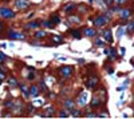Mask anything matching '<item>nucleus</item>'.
Segmentation results:
<instances>
[{
    "label": "nucleus",
    "instance_id": "1",
    "mask_svg": "<svg viewBox=\"0 0 134 119\" xmlns=\"http://www.w3.org/2000/svg\"><path fill=\"white\" fill-rule=\"evenodd\" d=\"M0 15H2L3 17H6V19H12L13 16H15V13H13L9 8L2 7V8H0Z\"/></svg>",
    "mask_w": 134,
    "mask_h": 119
},
{
    "label": "nucleus",
    "instance_id": "2",
    "mask_svg": "<svg viewBox=\"0 0 134 119\" xmlns=\"http://www.w3.org/2000/svg\"><path fill=\"white\" fill-rule=\"evenodd\" d=\"M87 101H89V95H87V92H82V94L79 95L78 104H79V106H85V104L87 103Z\"/></svg>",
    "mask_w": 134,
    "mask_h": 119
},
{
    "label": "nucleus",
    "instance_id": "3",
    "mask_svg": "<svg viewBox=\"0 0 134 119\" xmlns=\"http://www.w3.org/2000/svg\"><path fill=\"white\" fill-rule=\"evenodd\" d=\"M8 36L11 37V39H18V40H23V39H24V35L20 34V32H15V31H9Z\"/></svg>",
    "mask_w": 134,
    "mask_h": 119
},
{
    "label": "nucleus",
    "instance_id": "4",
    "mask_svg": "<svg viewBox=\"0 0 134 119\" xmlns=\"http://www.w3.org/2000/svg\"><path fill=\"white\" fill-rule=\"evenodd\" d=\"M15 6H16V8H19V9H24V8L28 7V2H27V0H16V2H15Z\"/></svg>",
    "mask_w": 134,
    "mask_h": 119
},
{
    "label": "nucleus",
    "instance_id": "5",
    "mask_svg": "<svg viewBox=\"0 0 134 119\" xmlns=\"http://www.w3.org/2000/svg\"><path fill=\"white\" fill-rule=\"evenodd\" d=\"M107 23V17L106 16H99V17H97L95 19V26H98V27H102V26H105Z\"/></svg>",
    "mask_w": 134,
    "mask_h": 119
},
{
    "label": "nucleus",
    "instance_id": "6",
    "mask_svg": "<svg viewBox=\"0 0 134 119\" xmlns=\"http://www.w3.org/2000/svg\"><path fill=\"white\" fill-rule=\"evenodd\" d=\"M102 36H103V39L106 40V42H109V43H113V36H111V32H110L109 30L103 31V32H102Z\"/></svg>",
    "mask_w": 134,
    "mask_h": 119
},
{
    "label": "nucleus",
    "instance_id": "7",
    "mask_svg": "<svg viewBox=\"0 0 134 119\" xmlns=\"http://www.w3.org/2000/svg\"><path fill=\"white\" fill-rule=\"evenodd\" d=\"M60 74L63 75V78H69L71 74V67H63L60 68Z\"/></svg>",
    "mask_w": 134,
    "mask_h": 119
},
{
    "label": "nucleus",
    "instance_id": "8",
    "mask_svg": "<svg viewBox=\"0 0 134 119\" xmlns=\"http://www.w3.org/2000/svg\"><path fill=\"white\" fill-rule=\"evenodd\" d=\"M64 107H66L69 111H71V110L74 108V102H73V101H70V99H67V101L64 102Z\"/></svg>",
    "mask_w": 134,
    "mask_h": 119
},
{
    "label": "nucleus",
    "instance_id": "9",
    "mask_svg": "<svg viewBox=\"0 0 134 119\" xmlns=\"http://www.w3.org/2000/svg\"><path fill=\"white\" fill-rule=\"evenodd\" d=\"M85 35L89 36V37H91V36L95 35V30H93V28H86V30H85Z\"/></svg>",
    "mask_w": 134,
    "mask_h": 119
},
{
    "label": "nucleus",
    "instance_id": "10",
    "mask_svg": "<svg viewBox=\"0 0 134 119\" xmlns=\"http://www.w3.org/2000/svg\"><path fill=\"white\" fill-rule=\"evenodd\" d=\"M123 34H125V28H123V27H119L118 31H117V39H121V37L123 36Z\"/></svg>",
    "mask_w": 134,
    "mask_h": 119
},
{
    "label": "nucleus",
    "instance_id": "11",
    "mask_svg": "<svg viewBox=\"0 0 134 119\" xmlns=\"http://www.w3.org/2000/svg\"><path fill=\"white\" fill-rule=\"evenodd\" d=\"M129 16H130V11H129V9H123V11H121V17L122 19H127Z\"/></svg>",
    "mask_w": 134,
    "mask_h": 119
},
{
    "label": "nucleus",
    "instance_id": "12",
    "mask_svg": "<svg viewBox=\"0 0 134 119\" xmlns=\"http://www.w3.org/2000/svg\"><path fill=\"white\" fill-rule=\"evenodd\" d=\"M38 94H39V88H38V86H32L31 87V95L32 96H36Z\"/></svg>",
    "mask_w": 134,
    "mask_h": 119
},
{
    "label": "nucleus",
    "instance_id": "13",
    "mask_svg": "<svg viewBox=\"0 0 134 119\" xmlns=\"http://www.w3.org/2000/svg\"><path fill=\"white\" fill-rule=\"evenodd\" d=\"M97 82H98V79H93V80H89V82H87V87H94V86L95 84H97Z\"/></svg>",
    "mask_w": 134,
    "mask_h": 119
},
{
    "label": "nucleus",
    "instance_id": "14",
    "mask_svg": "<svg viewBox=\"0 0 134 119\" xmlns=\"http://www.w3.org/2000/svg\"><path fill=\"white\" fill-rule=\"evenodd\" d=\"M39 27V23L38 22H32V23H30V24L27 26V28H38Z\"/></svg>",
    "mask_w": 134,
    "mask_h": 119
},
{
    "label": "nucleus",
    "instance_id": "15",
    "mask_svg": "<svg viewBox=\"0 0 134 119\" xmlns=\"http://www.w3.org/2000/svg\"><path fill=\"white\" fill-rule=\"evenodd\" d=\"M51 23L59 24V23H60V19H59V16H52V19H51Z\"/></svg>",
    "mask_w": 134,
    "mask_h": 119
},
{
    "label": "nucleus",
    "instance_id": "16",
    "mask_svg": "<svg viewBox=\"0 0 134 119\" xmlns=\"http://www.w3.org/2000/svg\"><path fill=\"white\" fill-rule=\"evenodd\" d=\"M127 31H129V32H134V22L129 23V26H127Z\"/></svg>",
    "mask_w": 134,
    "mask_h": 119
},
{
    "label": "nucleus",
    "instance_id": "17",
    "mask_svg": "<svg viewBox=\"0 0 134 119\" xmlns=\"http://www.w3.org/2000/svg\"><path fill=\"white\" fill-rule=\"evenodd\" d=\"M44 35H46V34H44V31H38L36 34H35V36H36V37H39V39H40V37H44Z\"/></svg>",
    "mask_w": 134,
    "mask_h": 119
},
{
    "label": "nucleus",
    "instance_id": "18",
    "mask_svg": "<svg viewBox=\"0 0 134 119\" xmlns=\"http://www.w3.org/2000/svg\"><path fill=\"white\" fill-rule=\"evenodd\" d=\"M71 114H73L74 116H80V112H79V110H76V108H73V110H71Z\"/></svg>",
    "mask_w": 134,
    "mask_h": 119
},
{
    "label": "nucleus",
    "instance_id": "19",
    "mask_svg": "<svg viewBox=\"0 0 134 119\" xmlns=\"http://www.w3.org/2000/svg\"><path fill=\"white\" fill-rule=\"evenodd\" d=\"M99 103H100V101H99V99H98V98H94L93 101H91V106H98Z\"/></svg>",
    "mask_w": 134,
    "mask_h": 119
},
{
    "label": "nucleus",
    "instance_id": "20",
    "mask_svg": "<svg viewBox=\"0 0 134 119\" xmlns=\"http://www.w3.org/2000/svg\"><path fill=\"white\" fill-rule=\"evenodd\" d=\"M107 54L110 55V59H114V58H115V51H114L113 48H111V50H110V51L107 52Z\"/></svg>",
    "mask_w": 134,
    "mask_h": 119
},
{
    "label": "nucleus",
    "instance_id": "21",
    "mask_svg": "<svg viewBox=\"0 0 134 119\" xmlns=\"http://www.w3.org/2000/svg\"><path fill=\"white\" fill-rule=\"evenodd\" d=\"M22 91H23V94H24V96H28V90H27L26 86H22Z\"/></svg>",
    "mask_w": 134,
    "mask_h": 119
},
{
    "label": "nucleus",
    "instance_id": "22",
    "mask_svg": "<svg viewBox=\"0 0 134 119\" xmlns=\"http://www.w3.org/2000/svg\"><path fill=\"white\" fill-rule=\"evenodd\" d=\"M52 115V107L47 108V112H46V116H51Z\"/></svg>",
    "mask_w": 134,
    "mask_h": 119
},
{
    "label": "nucleus",
    "instance_id": "23",
    "mask_svg": "<svg viewBox=\"0 0 134 119\" xmlns=\"http://www.w3.org/2000/svg\"><path fill=\"white\" fill-rule=\"evenodd\" d=\"M34 104H35V106H42V104H43V101H42V99H39V101L36 99V101H34Z\"/></svg>",
    "mask_w": 134,
    "mask_h": 119
},
{
    "label": "nucleus",
    "instance_id": "24",
    "mask_svg": "<svg viewBox=\"0 0 134 119\" xmlns=\"http://www.w3.org/2000/svg\"><path fill=\"white\" fill-rule=\"evenodd\" d=\"M43 24H44L46 27H48V28H52V27H54V24H52L51 22H44V23H43Z\"/></svg>",
    "mask_w": 134,
    "mask_h": 119
},
{
    "label": "nucleus",
    "instance_id": "25",
    "mask_svg": "<svg viewBox=\"0 0 134 119\" xmlns=\"http://www.w3.org/2000/svg\"><path fill=\"white\" fill-rule=\"evenodd\" d=\"M59 116L60 118H67V116H69V114H67L66 111H62V112H59Z\"/></svg>",
    "mask_w": 134,
    "mask_h": 119
},
{
    "label": "nucleus",
    "instance_id": "26",
    "mask_svg": "<svg viewBox=\"0 0 134 119\" xmlns=\"http://www.w3.org/2000/svg\"><path fill=\"white\" fill-rule=\"evenodd\" d=\"M73 35H74V37H76V39H79V37H80V35H79L78 31H73Z\"/></svg>",
    "mask_w": 134,
    "mask_h": 119
},
{
    "label": "nucleus",
    "instance_id": "27",
    "mask_svg": "<svg viewBox=\"0 0 134 119\" xmlns=\"http://www.w3.org/2000/svg\"><path fill=\"white\" fill-rule=\"evenodd\" d=\"M114 2H115V4H117V6H119V4H123V3L126 2V0H114Z\"/></svg>",
    "mask_w": 134,
    "mask_h": 119
},
{
    "label": "nucleus",
    "instance_id": "28",
    "mask_svg": "<svg viewBox=\"0 0 134 119\" xmlns=\"http://www.w3.org/2000/svg\"><path fill=\"white\" fill-rule=\"evenodd\" d=\"M75 6H74V4H70V6H67L66 7V11H71V9H73Z\"/></svg>",
    "mask_w": 134,
    "mask_h": 119
},
{
    "label": "nucleus",
    "instance_id": "29",
    "mask_svg": "<svg viewBox=\"0 0 134 119\" xmlns=\"http://www.w3.org/2000/svg\"><path fill=\"white\" fill-rule=\"evenodd\" d=\"M69 22H75V23H78V22H79V19H78V17H70V19H69Z\"/></svg>",
    "mask_w": 134,
    "mask_h": 119
},
{
    "label": "nucleus",
    "instance_id": "30",
    "mask_svg": "<svg viewBox=\"0 0 134 119\" xmlns=\"http://www.w3.org/2000/svg\"><path fill=\"white\" fill-rule=\"evenodd\" d=\"M4 59H6V56H4V55L2 54V52H0V63H3Z\"/></svg>",
    "mask_w": 134,
    "mask_h": 119
},
{
    "label": "nucleus",
    "instance_id": "31",
    "mask_svg": "<svg viewBox=\"0 0 134 119\" xmlns=\"http://www.w3.org/2000/svg\"><path fill=\"white\" fill-rule=\"evenodd\" d=\"M54 40L55 42H62V37L60 36H54Z\"/></svg>",
    "mask_w": 134,
    "mask_h": 119
},
{
    "label": "nucleus",
    "instance_id": "32",
    "mask_svg": "<svg viewBox=\"0 0 134 119\" xmlns=\"http://www.w3.org/2000/svg\"><path fill=\"white\" fill-rule=\"evenodd\" d=\"M99 118H106L107 116V114H105V112H102V114H99V115H98Z\"/></svg>",
    "mask_w": 134,
    "mask_h": 119
},
{
    "label": "nucleus",
    "instance_id": "33",
    "mask_svg": "<svg viewBox=\"0 0 134 119\" xmlns=\"http://www.w3.org/2000/svg\"><path fill=\"white\" fill-rule=\"evenodd\" d=\"M86 116H87V118H94L95 115H94V114H93V112H91V114H90V112H89V114H87V115H86Z\"/></svg>",
    "mask_w": 134,
    "mask_h": 119
},
{
    "label": "nucleus",
    "instance_id": "34",
    "mask_svg": "<svg viewBox=\"0 0 134 119\" xmlns=\"http://www.w3.org/2000/svg\"><path fill=\"white\" fill-rule=\"evenodd\" d=\"M28 79H30V80H34V79H35V78H34V74H30V75H28Z\"/></svg>",
    "mask_w": 134,
    "mask_h": 119
},
{
    "label": "nucleus",
    "instance_id": "35",
    "mask_svg": "<svg viewBox=\"0 0 134 119\" xmlns=\"http://www.w3.org/2000/svg\"><path fill=\"white\" fill-rule=\"evenodd\" d=\"M9 83H11V84H16V82L13 79H9Z\"/></svg>",
    "mask_w": 134,
    "mask_h": 119
},
{
    "label": "nucleus",
    "instance_id": "36",
    "mask_svg": "<svg viewBox=\"0 0 134 119\" xmlns=\"http://www.w3.org/2000/svg\"><path fill=\"white\" fill-rule=\"evenodd\" d=\"M97 44H99V46L102 44V46H103V42H102V40H97Z\"/></svg>",
    "mask_w": 134,
    "mask_h": 119
},
{
    "label": "nucleus",
    "instance_id": "37",
    "mask_svg": "<svg viewBox=\"0 0 134 119\" xmlns=\"http://www.w3.org/2000/svg\"><path fill=\"white\" fill-rule=\"evenodd\" d=\"M106 4H107V6H110V4H113V0H107V3H106Z\"/></svg>",
    "mask_w": 134,
    "mask_h": 119
},
{
    "label": "nucleus",
    "instance_id": "38",
    "mask_svg": "<svg viewBox=\"0 0 134 119\" xmlns=\"http://www.w3.org/2000/svg\"><path fill=\"white\" fill-rule=\"evenodd\" d=\"M3 78H4V76H3V74H0V82L3 80Z\"/></svg>",
    "mask_w": 134,
    "mask_h": 119
},
{
    "label": "nucleus",
    "instance_id": "39",
    "mask_svg": "<svg viewBox=\"0 0 134 119\" xmlns=\"http://www.w3.org/2000/svg\"><path fill=\"white\" fill-rule=\"evenodd\" d=\"M2 28H3V26H2V23H0V30H2Z\"/></svg>",
    "mask_w": 134,
    "mask_h": 119
}]
</instances>
